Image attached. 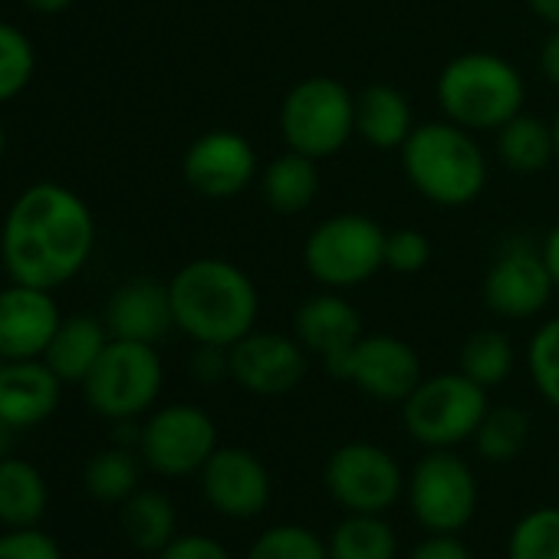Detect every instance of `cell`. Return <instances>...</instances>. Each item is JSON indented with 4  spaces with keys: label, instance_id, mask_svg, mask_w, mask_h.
Listing matches in <instances>:
<instances>
[{
    "label": "cell",
    "instance_id": "1",
    "mask_svg": "<svg viewBox=\"0 0 559 559\" xmlns=\"http://www.w3.org/2000/svg\"><path fill=\"white\" fill-rule=\"evenodd\" d=\"M96 247V221L80 194L40 181L27 188L0 227V260L14 284L57 290L86 266Z\"/></svg>",
    "mask_w": 559,
    "mask_h": 559
},
{
    "label": "cell",
    "instance_id": "2",
    "mask_svg": "<svg viewBox=\"0 0 559 559\" xmlns=\"http://www.w3.org/2000/svg\"><path fill=\"white\" fill-rule=\"evenodd\" d=\"M175 326L198 346L230 349L253 333L260 297L253 280L230 260L201 257L185 263L168 284Z\"/></svg>",
    "mask_w": 559,
    "mask_h": 559
},
{
    "label": "cell",
    "instance_id": "3",
    "mask_svg": "<svg viewBox=\"0 0 559 559\" xmlns=\"http://www.w3.org/2000/svg\"><path fill=\"white\" fill-rule=\"evenodd\" d=\"M402 168L412 188L441 207H464L487 185V158L477 139L448 119L415 126L402 145Z\"/></svg>",
    "mask_w": 559,
    "mask_h": 559
},
{
    "label": "cell",
    "instance_id": "4",
    "mask_svg": "<svg viewBox=\"0 0 559 559\" xmlns=\"http://www.w3.org/2000/svg\"><path fill=\"white\" fill-rule=\"evenodd\" d=\"M435 96L448 122L467 132H497L523 112L526 86L503 57L461 53L441 70Z\"/></svg>",
    "mask_w": 559,
    "mask_h": 559
},
{
    "label": "cell",
    "instance_id": "5",
    "mask_svg": "<svg viewBox=\"0 0 559 559\" xmlns=\"http://www.w3.org/2000/svg\"><path fill=\"white\" fill-rule=\"evenodd\" d=\"M487 389L457 372L428 376L415 385V392L402 402V421L412 441L421 448H457L474 438L487 415Z\"/></svg>",
    "mask_w": 559,
    "mask_h": 559
},
{
    "label": "cell",
    "instance_id": "6",
    "mask_svg": "<svg viewBox=\"0 0 559 559\" xmlns=\"http://www.w3.org/2000/svg\"><path fill=\"white\" fill-rule=\"evenodd\" d=\"M280 135L317 162L336 155L356 135V96L333 76L300 80L280 106Z\"/></svg>",
    "mask_w": 559,
    "mask_h": 559
},
{
    "label": "cell",
    "instance_id": "7",
    "mask_svg": "<svg viewBox=\"0 0 559 559\" xmlns=\"http://www.w3.org/2000/svg\"><path fill=\"white\" fill-rule=\"evenodd\" d=\"M304 263L330 290L359 287L385 266V230L366 214H333L310 230Z\"/></svg>",
    "mask_w": 559,
    "mask_h": 559
},
{
    "label": "cell",
    "instance_id": "8",
    "mask_svg": "<svg viewBox=\"0 0 559 559\" xmlns=\"http://www.w3.org/2000/svg\"><path fill=\"white\" fill-rule=\"evenodd\" d=\"M165 369L152 343L109 340L93 372L83 382L86 402L103 418L122 421L148 412L162 392Z\"/></svg>",
    "mask_w": 559,
    "mask_h": 559
},
{
    "label": "cell",
    "instance_id": "9",
    "mask_svg": "<svg viewBox=\"0 0 559 559\" xmlns=\"http://www.w3.org/2000/svg\"><path fill=\"white\" fill-rule=\"evenodd\" d=\"M408 507L412 516L428 533H457L464 530L477 513V477L464 457H457L451 448L428 451L408 477Z\"/></svg>",
    "mask_w": 559,
    "mask_h": 559
},
{
    "label": "cell",
    "instance_id": "10",
    "mask_svg": "<svg viewBox=\"0 0 559 559\" xmlns=\"http://www.w3.org/2000/svg\"><path fill=\"white\" fill-rule=\"evenodd\" d=\"M214 451L217 425L198 405H165L142 425L139 454L162 477L201 474Z\"/></svg>",
    "mask_w": 559,
    "mask_h": 559
},
{
    "label": "cell",
    "instance_id": "11",
    "mask_svg": "<svg viewBox=\"0 0 559 559\" xmlns=\"http://www.w3.org/2000/svg\"><path fill=\"white\" fill-rule=\"evenodd\" d=\"M326 490L349 513H385L399 503L405 477L385 448L372 441H349L326 461Z\"/></svg>",
    "mask_w": 559,
    "mask_h": 559
},
{
    "label": "cell",
    "instance_id": "12",
    "mask_svg": "<svg viewBox=\"0 0 559 559\" xmlns=\"http://www.w3.org/2000/svg\"><path fill=\"white\" fill-rule=\"evenodd\" d=\"M326 372L340 382H353L376 402H405L425 379L418 353L389 333L362 336L349 353L333 359Z\"/></svg>",
    "mask_w": 559,
    "mask_h": 559
},
{
    "label": "cell",
    "instance_id": "13",
    "mask_svg": "<svg viewBox=\"0 0 559 559\" xmlns=\"http://www.w3.org/2000/svg\"><path fill=\"white\" fill-rule=\"evenodd\" d=\"M556 280L543 260V250L526 243H507L484 276V304L500 320H530L546 310Z\"/></svg>",
    "mask_w": 559,
    "mask_h": 559
},
{
    "label": "cell",
    "instance_id": "14",
    "mask_svg": "<svg viewBox=\"0 0 559 559\" xmlns=\"http://www.w3.org/2000/svg\"><path fill=\"white\" fill-rule=\"evenodd\" d=\"M230 379L260 399L294 392L307 379V349L297 336L284 333H247L227 349Z\"/></svg>",
    "mask_w": 559,
    "mask_h": 559
},
{
    "label": "cell",
    "instance_id": "15",
    "mask_svg": "<svg viewBox=\"0 0 559 559\" xmlns=\"http://www.w3.org/2000/svg\"><path fill=\"white\" fill-rule=\"evenodd\" d=\"M181 171L188 188L204 198H237L257 175V152L243 135L230 129H214L188 145Z\"/></svg>",
    "mask_w": 559,
    "mask_h": 559
},
{
    "label": "cell",
    "instance_id": "16",
    "mask_svg": "<svg viewBox=\"0 0 559 559\" xmlns=\"http://www.w3.org/2000/svg\"><path fill=\"white\" fill-rule=\"evenodd\" d=\"M201 490L217 513L230 520H253L266 510L273 484L266 464L253 451L217 448L201 467Z\"/></svg>",
    "mask_w": 559,
    "mask_h": 559
},
{
    "label": "cell",
    "instance_id": "17",
    "mask_svg": "<svg viewBox=\"0 0 559 559\" xmlns=\"http://www.w3.org/2000/svg\"><path fill=\"white\" fill-rule=\"evenodd\" d=\"M63 317L50 290L14 284L0 290V356L40 359Z\"/></svg>",
    "mask_w": 559,
    "mask_h": 559
},
{
    "label": "cell",
    "instance_id": "18",
    "mask_svg": "<svg viewBox=\"0 0 559 559\" xmlns=\"http://www.w3.org/2000/svg\"><path fill=\"white\" fill-rule=\"evenodd\" d=\"M63 379L40 359H8L0 366V418L11 428H34L60 405Z\"/></svg>",
    "mask_w": 559,
    "mask_h": 559
},
{
    "label": "cell",
    "instance_id": "19",
    "mask_svg": "<svg viewBox=\"0 0 559 559\" xmlns=\"http://www.w3.org/2000/svg\"><path fill=\"white\" fill-rule=\"evenodd\" d=\"M106 330L112 340H132V343H158L171 326V297H168V284H158V280L139 276L122 284L106 307Z\"/></svg>",
    "mask_w": 559,
    "mask_h": 559
},
{
    "label": "cell",
    "instance_id": "20",
    "mask_svg": "<svg viewBox=\"0 0 559 559\" xmlns=\"http://www.w3.org/2000/svg\"><path fill=\"white\" fill-rule=\"evenodd\" d=\"M294 330H297V340L304 343V349L320 356L326 366L333 359H340L343 353H349L366 336L359 310L346 297H340V294L310 297L297 310Z\"/></svg>",
    "mask_w": 559,
    "mask_h": 559
},
{
    "label": "cell",
    "instance_id": "21",
    "mask_svg": "<svg viewBox=\"0 0 559 559\" xmlns=\"http://www.w3.org/2000/svg\"><path fill=\"white\" fill-rule=\"evenodd\" d=\"M415 132L412 103L385 83H372L356 96V135L379 152L402 148Z\"/></svg>",
    "mask_w": 559,
    "mask_h": 559
},
{
    "label": "cell",
    "instance_id": "22",
    "mask_svg": "<svg viewBox=\"0 0 559 559\" xmlns=\"http://www.w3.org/2000/svg\"><path fill=\"white\" fill-rule=\"evenodd\" d=\"M109 330L106 323H99L96 317H70L60 323V330L53 333L44 362L63 379V382H86V376L93 372L96 359L103 356V349L109 346Z\"/></svg>",
    "mask_w": 559,
    "mask_h": 559
},
{
    "label": "cell",
    "instance_id": "23",
    "mask_svg": "<svg viewBox=\"0 0 559 559\" xmlns=\"http://www.w3.org/2000/svg\"><path fill=\"white\" fill-rule=\"evenodd\" d=\"M260 188H263V201L273 211H280V214H300V211H307L317 201V194H320L317 158L287 148L284 155H276L266 165V171L260 178Z\"/></svg>",
    "mask_w": 559,
    "mask_h": 559
},
{
    "label": "cell",
    "instance_id": "24",
    "mask_svg": "<svg viewBox=\"0 0 559 559\" xmlns=\"http://www.w3.org/2000/svg\"><path fill=\"white\" fill-rule=\"evenodd\" d=\"M50 503L47 477L24 457H4L0 461V523L17 526H37Z\"/></svg>",
    "mask_w": 559,
    "mask_h": 559
},
{
    "label": "cell",
    "instance_id": "25",
    "mask_svg": "<svg viewBox=\"0 0 559 559\" xmlns=\"http://www.w3.org/2000/svg\"><path fill=\"white\" fill-rule=\"evenodd\" d=\"M497 155L516 175H536L556 162L552 126L536 116H513L507 126L497 129Z\"/></svg>",
    "mask_w": 559,
    "mask_h": 559
},
{
    "label": "cell",
    "instance_id": "26",
    "mask_svg": "<svg viewBox=\"0 0 559 559\" xmlns=\"http://www.w3.org/2000/svg\"><path fill=\"white\" fill-rule=\"evenodd\" d=\"M175 526H178L175 503L158 490H135L122 503V530H126L129 543L142 552L158 556L178 536Z\"/></svg>",
    "mask_w": 559,
    "mask_h": 559
},
{
    "label": "cell",
    "instance_id": "27",
    "mask_svg": "<svg viewBox=\"0 0 559 559\" xmlns=\"http://www.w3.org/2000/svg\"><path fill=\"white\" fill-rule=\"evenodd\" d=\"M330 559H395L399 536L379 513H349L326 539Z\"/></svg>",
    "mask_w": 559,
    "mask_h": 559
},
{
    "label": "cell",
    "instance_id": "28",
    "mask_svg": "<svg viewBox=\"0 0 559 559\" xmlns=\"http://www.w3.org/2000/svg\"><path fill=\"white\" fill-rule=\"evenodd\" d=\"M90 497L103 503H126L139 490V457L129 448H109L90 457L83 471Z\"/></svg>",
    "mask_w": 559,
    "mask_h": 559
},
{
    "label": "cell",
    "instance_id": "29",
    "mask_svg": "<svg viewBox=\"0 0 559 559\" xmlns=\"http://www.w3.org/2000/svg\"><path fill=\"white\" fill-rule=\"evenodd\" d=\"M474 441H477V451H480L484 461L507 464V461H513L526 448V441H530V418L516 405L487 408Z\"/></svg>",
    "mask_w": 559,
    "mask_h": 559
},
{
    "label": "cell",
    "instance_id": "30",
    "mask_svg": "<svg viewBox=\"0 0 559 559\" xmlns=\"http://www.w3.org/2000/svg\"><path fill=\"white\" fill-rule=\"evenodd\" d=\"M461 372L484 389H493L513 372V346L500 330H480L461 346Z\"/></svg>",
    "mask_w": 559,
    "mask_h": 559
},
{
    "label": "cell",
    "instance_id": "31",
    "mask_svg": "<svg viewBox=\"0 0 559 559\" xmlns=\"http://www.w3.org/2000/svg\"><path fill=\"white\" fill-rule=\"evenodd\" d=\"M507 559H559V507L526 510L510 530Z\"/></svg>",
    "mask_w": 559,
    "mask_h": 559
},
{
    "label": "cell",
    "instance_id": "32",
    "mask_svg": "<svg viewBox=\"0 0 559 559\" xmlns=\"http://www.w3.org/2000/svg\"><path fill=\"white\" fill-rule=\"evenodd\" d=\"M243 559H330V546L310 526L276 523L250 543Z\"/></svg>",
    "mask_w": 559,
    "mask_h": 559
},
{
    "label": "cell",
    "instance_id": "33",
    "mask_svg": "<svg viewBox=\"0 0 559 559\" xmlns=\"http://www.w3.org/2000/svg\"><path fill=\"white\" fill-rule=\"evenodd\" d=\"M37 70L34 44L14 27L0 21V103H11L21 96Z\"/></svg>",
    "mask_w": 559,
    "mask_h": 559
},
{
    "label": "cell",
    "instance_id": "34",
    "mask_svg": "<svg viewBox=\"0 0 559 559\" xmlns=\"http://www.w3.org/2000/svg\"><path fill=\"white\" fill-rule=\"evenodd\" d=\"M526 366L543 402L559 412V317L546 320L533 333L530 349H526Z\"/></svg>",
    "mask_w": 559,
    "mask_h": 559
},
{
    "label": "cell",
    "instance_id": "35",
    "mask_svg": "<svg viewBox=\"0 0 559 559\" xmlns=\"http://www.w3.org/2000/svg\"><path fill=\"white\" fill-rule=\"evenodd\" d=\"M431 260V240L415 230V227H402L385 234V266L395 273H418L425 263Z\"/></svg>",
    "mask_w": 559,
    "mask_h": 559
},
{
    "label": "cell",
    "instance_id": "36",
    "mask_svg": "<svg viewBox=\"0 0 559 559\" xmlns=\"http://www.w3.org/2000/svg\"><path fill=\"white\" fill-rule=\"evenodd\" d=\"M0 559H63V549L50 533L37 526H17L0 536Z\"/></svg>",
    "mask_w": 559,
    "mask_h": 559
},
{
    "label": "cell",
    "instance_id": "37",
    "mask_svg": "<svg viewBox=\"0 0 559 559\" xmlns=\"http://www.w3.org/2000/svg\"><path fill=\"white\" fill-rule=\"evenodd\" d=\"M158 559H234L227 552V546L207 533H185V536H175L162 552Z\"/></svg>",
    "mask_w": 559,
    "mask_h": 559
},
{
    "label": "cell",
    "instance_id": "38",
    "mask_svg": "<svg viewBox=\"0 0 559 559\" xmlns=\"http://www.w3.org/2000/svg\"><path fill=\"white\" fill-rule=\"evenodd\" d=\"M408 559H474V556L454 533H431L408 552Z\"/></svg>",
    "mask_w": 559,
    "mask_h": 559
},
{
    "label": "cell",
    "instance_id": "39",
    "mask_svg": "<svg viewBox=\"0 0 559 559\" xmlns=\"http://www.w3.org/2000/svg\"><path fill=\"white\" fill-rule=\"evenodd\" d=\"M194 379L204 385H214L221 379H230V366H227V349L224 346H198L194 359H191Z\"/></svg>",
    "mask_w": 559,
    "mask_h": 559
},
{
    "label": "cell",
    "instance_id": "40",
    "mask_svg": "<svg viewBox=\"0 0 559 559\" xmlns=\"http://www.w3.org/2000/svg\"><path fill=\"white\" fill-rule=\"evenodd\" d=\"M539 70H543V76L559 90V27H552L549 37H546L543 47H539Z\"/></svg>",
    "mask_w": 559,
    "mask_h": 559
},
{
    "label": "cell",
    "instance_id": "41",
    "mask_svg": "<svg viewBox=\"0 0 559 559\" xmlns=\"http://www.w3.org/2000/svg\"><path fill=\"white\" fill-rule=\"evenodd\" d=\"M543 260H546V266H549V273H552V280H556V287H559V221L549 227V234L543 237Z\"/></svg>",
    "mask_w": 559,
    "mask_h": 559
},
{
    "label": "cell",
    "instance_id": "42",
    "mask_svg": "<svg viewBox=\"0 0 559 559\" xmlns=\"http://www.w3.org/2000/svg\"><path fill=\"white\" fill-rule=\"evenodd\" d=\"M526 4H530V11H533L543 24L559 27V0H526Z\"/></svg>",
    "mask_w": 559,
    "mask_h": 559
},
{
    "label": "cell",
    "instance_id": "43",
    "mask_svg": "<svg viewBox=\"0 0 559 559\" xmlns=\"http://www.w3.org/2000/svg\"><path fill=\"white\" fill-rule=\"evenodd\" d=\"M24 4L37 14H63L73 0H24Z\"/></svg>",
    "mask_w": 559,
    "mask_h": 559
},
{
    "label": "cell",
    "instance_id": "44",
    "mask_svg": "<svg viewBox=\"0 0 559 559\" xmlns=\"http://www.w3.org/2000/svg\"><path fill=\"white\" fill-rule=\"evenodd\" d=\"M14 431H17V428H11V425H8L4 418H0V461H4V457H11Z\"/></svg>",
    "mask_w": 559,
    "mask_h": 559
},
{
    "label": "cell",
    "instance_id": "45",
    "mask_svg": "<svg viewBox=\"0 0 559 559\" xmlns=\"http://www.w3.org/2000/svg\"><path fill=\"white\" fill-rule=\"evenodd\" d=\"M552 142H556V162H559V112L552 119Z\"/></svg>",
    "mask_w": 559,
    "mask_h": 559
},
{
    "label": "cell",
    "instance_id": "46",
    "mask_svg": "<svg viewBox=\"0 0 559 559\" xmlns=\"http://www.w3.org/2000/svg\"><path fill=\"white\" fill-rule=\"evenodd\" d=\"M4 145H8V135H4V126H0V155H4Z\"/></svg>",
    "mask_w": 559,
    "mask_h": 559
},
{
    "label": "cell",
    "instance_id": "47",
    "mask_svg": "<svg viewBox=\"0 0 559 559\" xmlns=\"http://www.w3.org/2000/svg\"><path fill=\"white\" fill-rule=\"evenodd\" d=\"M4 362H8V359H4V356H0V366H4Z\"/></svg>",
    "mask_w": 559,
    "mask_h": 559
}]
</instances>
